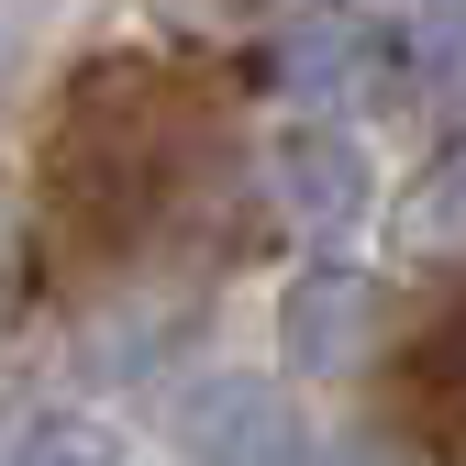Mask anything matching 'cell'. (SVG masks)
Here are the masks:
<instances>
[{
  "instance_id": "obj_1",
  "label": "cell",
  "mask_w": 466,
  "mask_h": 466,
  "mask_svg": "<svg viewBox=\"0 0 466 466\" xmlns=\"http://www.w3.org/2000/svg\"><path fill=\"white\" fill-rule=\"evenodd\" d=\"M200 100L156 56H89L45 123V233L89 256H134L178 222L200 178Z\"/></svg>"
},
{
  "instance_id": "obj_2",
  "label": "cell",
  "mask_w": 466,
  "mask_h": 466,
  "mask_svg": "<svg viewBox=\"0 0 466 466\" xmlns=\"http://www.w3.org/2000/svg\"><path fill=\"white\" fill-rule=\"evenodd\" d=\"M167 455L178 466H322L300 389L267 367H200L167 389Z\"/></svg>"
},
{
  "instance_id": "obj_3",
  "label": "cell",
  "mask_w": 466,
  "mask_h": 466,
  "mask_svg": "<svg viewBox=\"0 0 466 466\" xmlns=\"http://www.w3.org/2000/svg\"><path fill=\"white\" fill-rule=\"evenodd\" d=\"M267 200H278V222L300 233V245H356L367 211H378V156H367V134L333 123V111L289 123L267 145Z\"/></svg>"
},
{
  "instance_id": "obj_4",
  "label": "cell",
  "mask_w": 466,
  "mask_h": 466,
  "mask_svg": "<svg viewBox=\"0 0 466 466\" xmlns=\"http://www.w3.org/2000/svg\"><path fill=\"white\" fill-rule=\"evenodd\" d=\"M389 322H400V289L367 267H300L278 289V367L300 378H367L389 356Z\"/></svg>"
},
{
  "instance_id": "obj_5",
  "label": "cell",
  "mask_w": 466,
  "mask_h": 466,
  "mask_svg": "<svg viewBox=\"0 0 466 466\" xmlns=\"http://www.w3.org/2000/svg\"><path fill=\"white\" fill-rule=\"evenodd\" d=\"M256 56H267V89H278V100H300V111H344V100H367V89L389 78L400 34L367 23V12H289Z\"/></svg>"
},
{
  "instance_id": "obj_6",
  "label": "cell",
  "mask_w": 466,
  "mask_h": 466,
  "mask_svg": "<svg viewBox=\"0 0 466 466\" xmlns=\"http://www.w3.org/2000/svg\"><path fill=\"white\" fill-rule=\"evenodd\" d=\"M389 422H400V444L466 466V300H444V311L389 356Z\"/></svg>"
},
{
  "instance_id": "obj_7",
  "label": "cell",
  "mask_w": 466,
  "mask_h": 466,
  "mask_svg": "<svg viewBox=\"0 0 466 466\" xmlns=\"http://www.w3.org/2000/svg\"><path fill=\"white\" fill-rule=\"evenodd\" d=\"M400 245L411 256H466V145H444L411 189H400Z\"/></svg>"
},
{
  "instance_id": "obj_8",
  "label": "cell",
  "mask_w": 466,
  "mask_h": 466,
  "mask_svg": "<svg viewBox=\"0 0 466 466\" xmlns=\"http://www.w3.org/2000/svg\"><path fill=\"white\" fill-rule=\"evenodd\" d=\"M12 466H134V444L111 433L100 411H56V422H34L12 444Z\"/></svg>"
},
{
  "instance_id": "obj_9",
  "label": "cell",
  "mask_w": 466,
  "mask_h": 466,
  "mask_svg": "<svg viewBox=\"0 0 466 466\" xmlns=\"http://www.w3.org/2000/svg\"><path fill=\"white\" fill-rule=\"evenodd\" d=\"M411 56H422V78L466 100V0H422V23H411Z\"/></svg>"
},
{
  "instance_id": "obj_10",
  "label": "cell",
  "mask_w": 466,
  "mask_h": 466,
  "mask_svg": "<svg viewBox=\"0 0 466 466\" xmlns=\"http://www.w3.org/2000/svg\"><path fill=\"white\" fill-rule=\"evenodd\" d=\"M12 67H23V56H12V34H0V111H12Z\"/></svg>"
},
{
  "instance_id": "obj_11",
  "label": "cell",
  "mask_w": 466,
  "mask_h": 466,
  "mask_svg": "<svg viewBox=\"0 0 466 466\" xmlns=\"http://www.w3.org/2000/svg\"><path fill=\"white\" fill-rule=\"evenodd\" d=\"M0 278H12V256H0Z\"/></svg>"
}]
</instances>
